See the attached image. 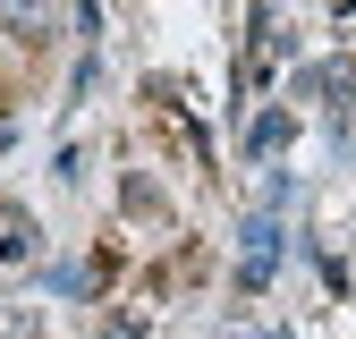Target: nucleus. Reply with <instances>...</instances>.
I'll return each mask as SVG.
<instances>
[{"instance_id":"nucleus-1","label":"nucleus","mask_w":356,"mask_h":339,"mask_svg":"<svg viewBox=\"0 0 356 339\" xmlns=\"http://www.w3.org/2000/svg\"><path fill=\"white\" fill-rule=\"evenodd\" d=\"M272 263H280V229H272V221H246V263H238V280L263 288V280H272Z\"/></svg>"},{"instance_id":"nucleus-2","label":"nucleus","mask_w":356,"mask_h":339,"mask_svg":"<svg viewBox=\"0 0 356 339\" xmlns=\"http://www.w3.org/2000/svg\"><path fill=\"white\" fill-rule=\"evenodd\" d=\"M280 144H289V110H263L246 127V153H280Z\"/></svg>"}]
</instances>
